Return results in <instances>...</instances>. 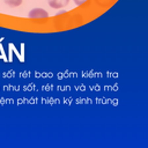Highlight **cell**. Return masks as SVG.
Masks as SVG:
<instances>
[{"mask_svg":"<svg viewBox=\"0 0 148 148\" xmlns=\"http://www.w3.org/2000/svg\"><path fill=\"white\" fill-rule=\"evenodd\" d=\"M28 16L30 18H44L49 16V13L43 8H34L28 13Z\"/></svg>","mask_w":148,"mask_h":148,"instance_id":"1","label":"cell"},{"mask_svg":"<svg viewBox=\"0 0 148 148\" xmlns=\"http://www.w3.org/2000/svg\"><path fill=\"white\" fill-rule=\"evenodd\" d=\"M47 3L50 7L54 9H60V8L66 7L69 3V0H47Z\"/></svg>","mask_w":148,"mask_h":148,"instance_id":"2","label":"cell"},{"mask_svg":"<svg viewBox=\"0 0 148 148\" xmlns=\"http://www.w3.org/2000/svg\"><path fill=\"white\" fill-rule=\"evenodd\" d=\"M3 1L9 7H18L22 3V0H3Z\"/></svg>","mask_w":148,"mask_h":148,"instance_id":"3","label":"cell"},{"mask_svg":"<svg viewBox=\"0 0 148 148\" xmlns=\"http://www.w3.org/2000/svg\"><path fill=\"white\" fill-rule=\"evenodd\" d=\"M73 1H74V3H75L76 6H81V5L86 3L88 0H73Z\"/></svg>","mask_w":148,"mask_h":148,"instance_id":"4","label":"cell"}]
</instances>
